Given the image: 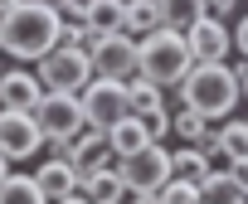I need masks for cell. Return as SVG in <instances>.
I'll use <instances>...</instances> for the list:
<instances>
[{"label": "cell", "instance_id": "603a6c76", "mask_svg": "<svg viewBox=\"0 0 248 204\" xmlns=\"http://www.w3.org/2000/svg\"><path fill=\"white\" fill-rule=\"evenodd\" d=\"M88 25L102 34H122V0H93L88 5Z\"/></svg>", "mask_w": 248, "mask_h": 204}, {"label": "cell", "instance_id": "5bb4252c", "mask_svg": "<svg viewBox=\"0 0 248 204\" xmlns=\"http://www.w3.org/2000/svg\"><path fill=\"white\" fill-rule=\"evenodd\" d=\"M151 29H161L156 0H122V34L127 39H146Z\"/></svg>", "mask_w": 248, "mask_h": 204}, {"label": "cell", "instance_id": "83f0119b", "mask_svg": "<svg viewBox=\"0 0 248 204\" xmlns=\"http://www.w3.org/2000/svg\"><path fill=\"white\" fill-rule=\"evenodd\" d=\"M54 204H93V199H88V194H78V189H73V194H63V199H54Z\"/></svg>", "mask_w": 248, "mask_h": 204}, {"label": "cell", "instance_id": "d6986e66", "mask_svg": "<svg viewBox=\"0 0 248 204\" xmlns=\"http://www.w3.org/2000/svg\"><path fill=\"white\" fill-rule=\"evenodd\" d=\"M209 136L219 141V151L229 160H248V117H224V127L209 131Z\"/></svg>", "mask_w": 248, "mask_h": 204}, {"label": "cell", "instance_id": "30bf717a", "mask_svg": "<svg viewBox=\"0 0 248 204\" xmlns=\"http://www.w3.org/2000/svg\"><path fill=\"white\" fill-rule=\"evenodd\" d=\"M137 73V39L127 34H107L93 54V78H112V83H127Z\"/></svg>", "mask_w": 248, "mask_h": 204}, {"label": "cell", "instance_id": "ac0fdd59", "mask_svg": "<svg viewBox=\"0 0 248 204\" xmlns=\"http://www.w3.org/2000/svg\"><path fill=\"white\" fill-rule=\"evenodd\" d=\"M170 136H175L180 146H204V141H209V122H204L200 112H190V107H175V112H170Z\"/></svg>", "mask_w": 248, "mask_h": 204}, {"label": "cell", "instance_id": "7c38bea8", "mask_svg": "<svg viewBox=\"0 0 248 204\" xmlns=\"http://www.w3.org/2000/svg\"><path fill=\"white\" fill-rule=\"evenodd\" d=\"M34 185H39V194L54 204V199H63V194H73V189H78V170H73L63 156H49V160L34 170Z\"/></svg>", "mask_w": 248, "mask_h": 204}, {"label": "cell", "instance_id": "7a4b0ae2", "mask_svg": "<svg viewBox=\"0 0 248 204\" xmlns=\"http://www.w3.org/2000/svg\"><path fill=\"white\" fill-rule=\"evenodd\" d=\"M59 44V15L39 0H20L15 10L0 15V54H10L20 63H34Z\"/></svg>", "mask_w": 248, "mask_h": 204}, {"label": "cell", "instance_id": "cb8c5ba5", "mask_svg": "<svg viewBox=\"0 0 248 204\" xmlns=\"http://www.w3.org/2000/svg\"><path fill=\"white\" fill-rule=\"evenodd\" d=\"M156 194H161V204H200V185L195 180H180V175H170Z\"/></svg>", "mask_w": 248, "mask_h": 204}, {"label": "cell", "instance_id": "ba28073f", "mask_svg": "<svg viewBox=\"0 0 248 204\" xmlns=\"http://www.w3.org/2000/svg\"><path fill=\"white\" fill-rule=\"evenodd\" d=\"M39 151H44V131L30 112H0V156L15 165V160H30Z\"/></svg>", "mask_w": 248, "mask_h": 204}, {"label": "cell", "instance_id": "f546056e", "mask_svg": "<svg viewBox=\"0 0 248 204\" xmlns=\"http://www.w3.org/2000/svg\"><path fill=\"white\" fill-rule=\"evenodd\" d=\"M20 5V0H0V15H5V10H15Z\"/></svg>", "mask_w": 248, "mask_h": 204}, {"label": "cell", "instance_id": "1f68e13d", "mask_svg": "<svg viewBox=\"0 0 248 204\" xmlns=\"http://www.w3.org/2000/svg\"><path fill=\"white\" fill-rule=\"evenodd\" d=\"M39 5H49V10H59V5H63V0H39Z\"/></svg>", "mask_w": 248, "mask_h": 204}, {"label": "cell", "instance_id": "d4e9b609", "mask_svg": "<svg viewBox=\"0 0 248 204\" xmlns=\"http://www.w3.org/2000/svg\"><path fill=\"white\" fill-rule=\"evenodd\" d=\"M137 117H141V127H146L151 141H166L170 136V107H151V112H137Z\"/></svg>", "mask_w": 248, "mask_h": 204}, {"label": "cell", "instance_id": "836d02e7", "mask_svg": "<svg viewBox=\"0 0 248 204\" xmlns=\"http://www.w3.org/2000/svg\"><path fill=\"white\" fill-rule=\"evenodd\" d=\"M83 5H93V0H83Z\"/></svg>", "mask_w": 248, "mask_h": 204}, {"label": "cell", "instance_id": "3957f363", "mask_svg": "<svg viewBox=\"0 0 248 204\" xmlns=\"http://www.w3.org/2000/svg\"><path fill=\"white\" fill-rule=\"evenodd\" d=\"M190 68H195V54H190L185 34H175V29L161 25L146 39H137V73L151 78L156 87H175Z\"/></svg>", "mask_w": 248, "mask_h": 204}, {"label": "cell", "instance_id": "5b68a950", "mask_svg": "<svg viewBox=\"0 0 248 204\" xmlns=\"http://www.w3.org/2000/svg\"><path fill=\"white\" fill-rule=\"evenodd\" d=\"M83 102V122L93 131H107L117 127L122 117H132V97H127V83H112V78H88V87L78 92Z\"/></svg>", "mask_w": 248, "mask_h": 204}, {"label": "cell", "instance_id": "484cf974", "mask_svg": "<svg viewBox=\"0 0 248 204\" xmlns=\"http://www.w3.org/2000/svg\"><path fill=\"white\" fill-rule=\"evenodd\" d=\"M233 49L248 58V15H243V20H238V29H233Z\"/></svg>", "mask_w": 248, "mask_h": 204}, {"label": "cell", "instance_id": "e0dca14e", "mask_svg": "<svg viewBox=\"0 0 248 204\" xmlns=\"http://www.w3.org/2000/svg\"><path fill=\"white\" fill-rule=\"evenodd\" d=\"M151 136H146V127H141V117L132 112V117H122L117 127H107V146H112V156H132V151H141Z\"/></svg>", "mask_w": 248, "mask_h": 204}, {"label": "cell", "instance_id": "4316f807", "mask_svg": "<svg viewBox=\"0 0 248 204\" xmlns=\"http://www.w3.org/2000/svg\"><path fill=\"white\" fill-rule=\"evenodd\" d=\"M229 175H233V185L248 194V160H233V165H229Z\"/></svg>", "mask_w": 248, "mask_h": 204}, {"label": "cell", "instance_id": "d6a6232c", "mask_svg": "<svg viewBox=\"0 0 248 204\" xmlns=\"http://www.w3.org/2000/svg\"><path fill=\"white\" fill-rule=\"evenodd\" d=\"M102 204H117V199H102Z\"/></svg>", "mask_w": 248, "mask_h": 204}, {"label": "cell", "instance_id": "4dcf8cb0", "mask_svg": "<svg viewBox=\"0 0 248 204\" xmlns=\"http://www.w3.org/2000/svg\"><path fill=\"white\" fill-rule=\"evenodd\" d=\"M5 175H10V160H5V156H0V180H5Z\"/></svg>", "mask_w": 248, "mask_h": 204}, {"label": "cell", "instance_id": "4fadbf2b", "mask_svg": "<svg viewBox=\"0 0 248 204\" xmlns=\"http://www.w3.org/2000/svg\"><path fill=\"white\" fill-rule=\"evenodd\" d=\"M122 175H117V160H107V165H97V170H88L83 180H78V194H88L93 204H102V199H122Z\"/></svg>", "mask_w": 248, "mask_h": 204}, {"label": "cell", "instance_id": "9a60e30c", "mask_svg": "<svg viewBox=\"0 0 248 204\" xmlns=\"http://www.w3.org/2000/svg\"><path fill=\"white\" fill-rule=\"evenodd\" d=\"M200 204H248V194L233 185L229 170H209L200 180Z\"/></svg>", "mask_w": 248, "mask_h": 204}, {"label": "cell", "instance_id": "277c9868", "mask_svg": "<svg viewBox=\"0 0 248 204\" xmlns=\"http://www.w3.org/2000/svg\"><path fill=\"white\" fill-rule=\"evenodd\" d=\"M34 78L44 83V92H83L93 78V58L73 44H54L49 54L34 58Z\"/></svg>", "mask_w": 248, "mask_h": 204}, {"label": "cell", "instance_id": "f1b7e54d", "mask_svg": "<svg viewBox=\"0 0 248 204\" xmlns=\"http://www.w3.org/2000/svg\"><path fill=\"white\" fill-rule=\"evenodd\" d=\"M204 5H209V10H233L238 0H204Z\"/></svg>", "mask_w": 248, "mask_h": 204}, {"label": "cell", "instance_id": "8fae6325", "mask_svg": "<svg viewBox=\"0 0 248 204\" xmlns=\"http://www.w3.org/2000/svg\"><path fill=\"white\" fill-rule=\"evenodd\" d=\"M44 83L30 68H5L0 73V112H34Z\"/></svg>", "mask_w": 248, "mask_h": 204}, {"label": "cell", "instance_id": "6da1fadb", "mask_svg": "<svg viewBox=\"0 0 248 204\" xmlns=\"http://www.w3.org/2000/svg\"><path fill=\"white\" fill-rule=\"evenodd\" d=\"M175 87H180V92H175L180 107L200 112L204 122H224V117H233V107L243 102V92H238V73H233L229 63H195Z\"/></svg>", "mask_w": 248, "mask_h": 204}, {"label": "cell", "instance_id": "ffe728a7", "mask_svg": "<svg viewBox=\"0 0 248 204\" xmlns=\"http://www.w3.org/2000/svg\"><path fill=\"white\" fill-rule=\"evenodd\" d=\"M0 204H49L34 185V175H5L0 180Z\"/></svg>", "mask_w": 248, "mask_h": 204}, {"label": "cell", "instance_id": "8992f818", "mask_svg": "<svg viewBox=\"0 0 248 204\" xmlns=\"http://www.w3.org/2000/svg\"><path fill=\"white\" fill-rule=\"evenodd\" d=\"M117 175H122V185L137 189V194H156L170 180V151L161 141H146L132 156H117Z\"/></svg>", "mask_w": 248, "mask_h": 204}, {"label": "cell", "instance_id": "52a82bcc", "mask_svg": "<svg viewBox=\"0 0 248 204\" xmlns=\"http://www.w3.org/2000/svg\"><path fill=\"white\" fill-rule=\"evenodd\" d=\"M44 131V141H73L88 122H83V102L78 92H39L34 102V112H30Z\"/></svg>", "mask_w": 248, "mask_h": 204}, {"label": "cell", "instance_id": "7402d4cb", "mask_svg": "<svg viewBox=\"0 0 248 204\" xmlns=\"http://www.w3.org/2000/svg\"><path fill=\"white\" fill-rule=\"evenodd\" d=\"M127 97H132V112H151V107H166V87H156L151 78L132 73L127 78Z\"/></svg>", "mask_w": 248, "mask_h": 204}, {"label": "cell", "instance_id": "9c48e42d", "mask_svg": "<svg viewBox=\"0 0 248 204\" xmlns=\"http://www.w3.org/2000/svg\"><path fill=\"white\" fill-rule=\"evenodd\" d=\"M185 44H190L195 63H224V58L233 54V29L204 10V15H200V20L185 29Z\"/></svg>", "mask_w": 248, "mask_h": 204}, {"label": "cell", "instance_id": "2e32d148", "mask_svg": "<svg viewBox=\"0 0 248 204\" xmlns=\"http://www.w3.org/2000/svg\"><path fill=\"white\" fill-rule=\"evenodd\" d=\"M209 5L204 0H156V15H161V25L166 29H175V34H185L200 15H204Z\"/></svg>", "mask_w": 248, "mask_h": 204}, {"label": "cell", "instance_id": "44dd1931", "mask_svg": "<svg viewBox=\"0 0 248 204\" xmlns=\"http://www.w3.org/2000/svg\"><path fill=\"white\" fill-rule=\"evenodd\" d=\"M170 175H180V180H204L209 175V165H204V151L200 146H175L170 151Z\"/></svg>", "mask_w": 248, "mask_h": 204}]
</instances>
